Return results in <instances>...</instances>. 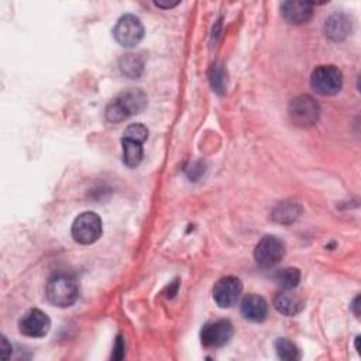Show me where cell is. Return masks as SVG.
<instances>
[{"mask_svg":"<svg viewBox=\"0 0 361 361\" xmlns=\"http://www.w3.org/2000/svg\"><path fill=\"white\" fill-rule=\"evenodd\" d=\"M147 106V96L141 89H127L115 97L106 108V119L111 123H120L138 115Z\"/></svg>","mask_w":361,"mask_h":361,"instance_id":"obj_1","label":"cell"},{"mask_svg":"<svg viewBox=\"0 0 361 361\" xmlns=\"http://www.w3.org/2000/svg\"><path fill=\"white\" fill-rule=\"evenodd\" d=\"M45 295L49 303L58 307L74 305L79 295L77 280L70 274H56L49 278L45 288Z\"/></svg>","mask_w":361,"mask_h":361,"instance_id":"obj_2","label":"cell"},{"mask_svg":"<svg viewBox=\"0 0 361 361\" xmlns=\"http://www.w3.org/2000/svg\"><path fill=\"white\" fill-rule=\"evenodd\" d=\"M289 116L296 126L311 127L318 123L321 116V108L312 96L300 95L291 102Z\"/></svg>","mask_w":361,"mask_h":361,"instance_id":"obj_3","label":"cell"},{"mask_svg":"<svg viewBox=\"0 0 361 361\" xmlns=\"http://www.w3.org/2000/svg\"><path fill=\"white\" fill-rule=\"evenodd\" d=\"M311 86L322 96H333L343 86V74L335 65H321L311 75Z\"/></svg>","mask_w":361,"mask_h":361,"instance_id":"obj_4","label":"cell"},{"mask_svg":"<svg viewBox=\"0 0 361 361\" xmlns=\"http://www.w3.org/2000/svg\"><path fill=\"white\" fill-rule=\"evenodd\" d=\"M285 255V244L275 236L263 237L254 250V259L262 268H274Z\"/></svg>","mask_w":361,"mask_h":361,"instance_id":"obj_5","label":"cell"},{"mask_svg":"<svg viewBox=\"0 0 361 361\" xmlns=\"http://www.w3.org/2000/svg\"><path fill=\"white\" fill-rule=\"evenodd\" d=\"M102 236V219L95 212L79 215L72 225V237L79 244H93Z\"/></svg>","mask_w":361,"mask_h":361,"instance_id":"obj_6","label":"cell"},{"mask_svg":"<svg viewBox=\"0 0 361 361\" xmlns=\"http://www.w3.org/2000/svg\"><path fill=\"white\" fill-rule=\"evenodd\" d=\"M116 41L123 47H136L144 37V27L138 17L126 15L119 19L113 30Z\"/></svg>","mask_w":361,"mask_h":361,"instance_id":"obj_7","label":"cell"},{"mask_svg":"<svg viewBox=\"0 0 361 361\" xmlns=\"http://www.w3.org/2000/svg\"><path fill=\"white\" fill-rule=\"evenodd\" d=\"M233 337V325L229 321H216L206 323L200 332V339L206 347H222Z\"/></svg>","mask_w":361,"mask_h":361,"instance_id":"obj_8","label":"cell"},{"mask_svg":"<svg viewBox=\"0 0 361 361\" xmlns=\"http://www.w3.org/2000/svg\"><path fill=\"white\" fill-rule=\"evenodd\" d=\"M51 328L49 318L40 309H30L19 322V329L29 337H44Z\"/></svg>","mask_w":361,"mask_h":361,"instance_id":"obj_9","label":"cell"},{"mask_svg":"<svg viewBox=\"0 0 361 361\" xmlns=\"http://www.w3.org/2000/svg\"><path fill=\"white\" fill-rule=\"evenodd\" d=\"M243 291V284L236 277H225L222 278L214 288V299L220 307L233 306Z\"/></svg>","mask_w":361,"mask_h":361,"instance_id":"obj_10","label":"cell"},{"mask_svg":"<svg viewBox=\"0 0 361 361\" xmlns=\"http://www.w3.org/2000/svg\"><path fill=\"white\" fill-rule=\"evenodd\" d=\"M284 19L291 24H305L314 16V3L311 2H299V0H292V2H285L281 8Z\"/></svg>","mask_w":361,"mask_h":361,"instance_id":"obj_11","label":"cell"},{"mask_svg":"<svg viewBox=\"0 0 361 361\" xmlns=\"http://www.w3.org/2000/svg\"><path fill=\"white\" fill-rule=\"evenodd\" d=\"M241 314L251 322H263L268 315V305L263 296L247 295L241 300Z\"/></svg>","mask_w":361,"mask_h":361,"instance_id":"obj_12","label":"cell"},{"mask_svg":"<svg viewBox=\"0 0 361 361\" xmlns=\"http://www.w3.org/2000/svg\"><path fill=\"white\" fill-rule=\"evenodd\" d=\"M274 306L277 311L285 316H295L303 309L302 298L292 292V289H285L275 295Z\"/></svg>","mask_w":361,"mask_h":361,"instance_id":"obj_13","label":"cell"},{"mask_svg":"<svg viewBox=\"0 0 361 361\" xmlns=\"http://www.w3.org/2000/svg\"><path fill=\"white\" fill-rule=\"evenodd\" d=\"M325 30L328 37L339 41L348 35L351 30V22L344 15H333L332 17L328 19Z\"/></svg>","mask_w":361,"mask_h":361,"instance_id":"obj_14","label":"cell"},{"mask_svg":"<svg viewBox=\"0 0 361 361\" xmlns=\"http://www.w3.org/2000/svg\"><path fill=\"white\" fill-rule=\"evenodd\" d=\"M122 145H123V163L130 168H136L137 166H140L144 156L143 144L134 140L123 138Z\"/></svg>","mask_w":361,"mask_h":361,"instance_id":"obj_15","label":"cell"},{"mask_svg":"<svg viewBox=\"0 0 361 361\" xmlns=\"http://www.w3.org/2000/svg\"><path fill=\"white\" fill-rule=\"evenodd\" d=\"M274 278L284 289H294L300 281V273L298 268H284L280 270Z\"/></svg>","mask_w":361,"mask_h":361,"instance_id":"obj_16","label":"cell"},{"mask_svg":"<svg viewBox=\"0 0 361 361\" xmlns=\"http://www.w3.org/2000/svg\"><path fill=\"white\" fill-rule=\"evenodd\" d=\"M275 350H277V354L281 360L296 361V360L300 358L299 348L296 347V344H294L288 339H278L275 342Z\"/></svg>","mask_w":361,"mask_h":361,"instance_id":"obj_17","label":"cell"},{"mask_svg":"<svg viewBox=\"0 0 361 361\" xmlns=\"http://www.w3.org/2000/svg\"><path fill=\"white\" fill-rule=\"evenodd\" d=\"M209 78H211V83H212V88L215 89V92L225 93V90L227 88V74L225 71V67L220 64H215L211 68Z\"/></svg>","mask_w":361,"mask_h":361,"instance_id":"obj_18","label":"cell"},{"mask_svg":"<svg viewBox=\"0 0 361 361\" xmlns=\"http://www.w3.org/2000/svg\"><path fill=\"white\" fill-rule=\"evenodd\" d=\"M123 138H129V140H134L138 141L141 144H144V141L148 138V130L144 125L137 123V125H131L126 129Z\"/></svg>","mask_w":361,"mask_h":361,"instance_id":"obj_19","label":"cell"},{"mask_svg":"<svg viewBox=\"0 0 361 361\" xmlns=\"http://www.w3.org/2000/svg\"><path fill=\"white\" fill-rule=\"evenodd\" d=\"M120 67H122V72L129 77H138L143 70L141 63L134 56H127L126 58H123Z\"/></svg>","mask_w":361,"mask_h":361,"instance_id":"obj_20","label":"cell"},{"mask_svg":"<svg viewBox=\"0 0 361 361\" xmlns=\"http://www.w3.org/2000/svg\"><path fill=\"white\" fill-rule=\"evenodd\" d=\"M123 357H125V342H123V337H122V336H118V340H116V344H115V350H113L112 358H115V360H122Z\"/></svg>","mask_w":361,"mask_h":361,"instance_id":"obj_21","label":"cell"},{"mask_svg":"<svg viewBox=\"0 0 361 361\" xmlns=\"http://www.w3.org/2000/svg\"><path fill=\"white\" fill-rule=\"evenodd\" d=\"M10 353H12V346L8 343L6 337H2V358L8 360Z\"/></svg>","mask_w":361,"mask_h":361,"instance_id":"obj_22","label":"cell"},{"mask_svg":"<svg viewBox=\"0 0 361 361\" xmlns=\"http://www.w3.org/2000/svg\"><path fill=\"white\" fill-rule=\"evenodd\" d=\"M358 300H360V296H357V298L354 299L353 305H351V307L354 309V314H355V316H358V315H360V312H358Z\"/></svg>","mask_w":361,"mask_h":361,"instance_id":"obj_23","label":"cell"}]
</instances>
